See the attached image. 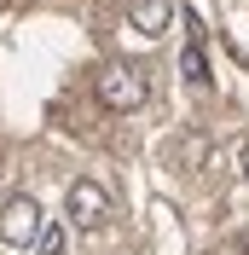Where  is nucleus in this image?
I'll use <instances>...</instances> for the list:
<instances>
[{
  "label": "nucleus",
  "mask_w": 249,
  "mask_h": 255,
  "mask_svg": "<svg viewBox=\"0 0 249 255\" xmlns=\"http://www.w3.org/2000/svg\"><path fill=\"white\" fill-rule=\"evenodd\" d=\"M93 93L105 111L127 116V111H139L145 99H151V76H145V64H105L93 76Z\"/></svg>",
  "instance_id": "obj_1"
},
{
  "label": "nucleus",
  "mask_w": 249,
  "mask_h": 255,
  "mask_svg": "<svg viewBox=\"0 0 249 255\" xmlns=\"http://www.w3.org/2000/svg\"><path fill=\"white\" fill-rule=\"evenodd\" d=\"M47 232V215L35 197H6L0 203V244H12V250H35V238Z\"/></svg>",
  "instance_id": "obj_2"
},
{
  "label": "nucleus",
  "mask_w": 249,
  "mask_h": 255,
  "mask_svg": "<svg viewBox=\"0 0 249 255\" xmlns=\"http://www.w3.org/2000/svg\"><path fill=\"white\" fill-rule=\"evenodd\" d=\"M64 215H70V226H81V232L105 226V215H110L105 186H99V180H76V186L64 191Z\"/></svg>",
  "instance_id": "obj_3"
},
{
  "label": "nucleus",
  "mask_w": 249,
  "mask_h": 255,
  "mask_svg": "<svg viewBox=\"0 0 249 255\" xmlns=\"http://www.w3.org/2000/svg\"><path fill=\"white\" fill-rule=\"evenodd\" d=\"M174 23V0H127V29H139V35H162Z\"/></svg>",
  "instance_id": "obj_4"
},
{
  "label": "nucleus",
  "mask_w": 249,
  "mask_h": 255,
  "mask_svg": "<svg viewBox=\"0 0 249 255\" xmlns=\"http://www.w3.org/2000/svg\"><path fill=\"white\" fill-rule=\"evenodd\" d=\"M203 157H209V139H203V133H180V139L168 145L174 168H203Z\"/></svg>",
  "instance_id": "obj_5"
},
{
  "label": "nucleus",
  "mask_w": 249,
  "mask_h": 255,
  "mask_svg": "<svg viewBox=\"0 0 249 255\" xmlns=\"http://www.w3.org/2000/svg\"><path fill=\"white\" fill-rule=\"evenodd\" d=\"M180 76H186L191 87H203V81H209V58H203V41H191V47L180 52Z\"/></svg>",
  "instance_id": "obj_6"
},
{
  "label": "nucleus",
  "mask_w": 249,
  "mask_h": 255,
  "mask_svg": "<svg viewBox=\"0 0 249 255\" xmlns=\"http://www.w3.org/2000/svg\"><path fill=\"white\" fill-rule=\"evenodd\" d=\"M35 255H64V226H47V232L35 238Z\"/></svg>",
  "instance_id": "obj_7"
},
{
  "label": "nucleus",
  "mask_w": 249,
  "mask_h": 255,
  "mask_svg": "<svg viewBox=\"0 0 249 255\" xmlns=\"http://www.w3.org/2000/svg\"><path fill=\"white\" fill-rule=\"evenodd\" d=\"M238 162H244V180H249V139L238 145Z\"/></svg>",
  "instance_id": "obj_8"
},
{
  "label": "nucleus",
  "mask_w": 249,
  "mask_h": 255,
  "mask_svg": "<svg viewBox=\"0 0 249 255\" xmlns=\"http://www.w3.org/2000/svg\"><path fill=\"white\" fill-rule=\"evenodd\" d=\"M244 255H249V238H244Z\"/></svg>",
  "instance_id": "obj_9"
}]
</instances>
